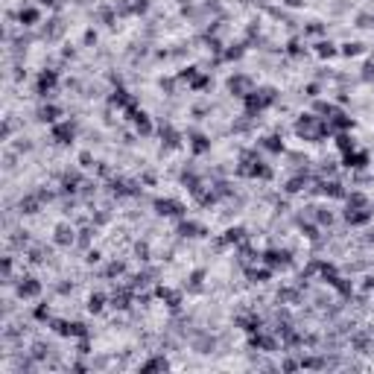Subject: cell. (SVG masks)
Listing matches in <instances>:
<instances>
[{
    "label": "cell",
    "mask_w": 374,
    "mask_h": 374,
    "mask_svg": "<svg viewBox=\"0 0 374 374\" xmlns=\"http://www.w3.org/2000/svg\"><path fill=\"white\" fill-rule=\"evenodd\" d=\"M275 99H278V91H275V88H254V91L243 99V102H246V114H249V117H257V114L266 111Z\"/></svg>",
    "instance_id": "6da1fadb"
},
{
    "label": "cell",
    "mask_w": 374,
    "mask_h": 374,
    "mask_svg": "<svg viewBox=\"0 0 374 374\" xmlns=\"http://www.w3.org/2000/svg\"><path fill=\"white\" fill-rule=\"evenodd\" d=\"M59 336H70V339H79V336H91L88 325L85 322H70V319H50L47 322Z\"/></svg>",
    "instance_id": "7a4b0ae2"
},
{
    "label": "cell",
    "mask_w": 374,
    "mask_h": 374,
    "mask_svg": "<svg viewBox=\"0 0 374 374\" xmlns=\"http://www.w3.org/2000/svg\"><path fill=\"white\" fill-rule=\"evenodd\" d=\"M260 260L272 269V272H278V269H289L292 266V251L289 249H266L260 254Z\"/></svg>",
    "instance_id": "3957f363"
},
{
    "label": "cell",
    "mask_w": 374,
    "mask_h": 374,
    "mask_svg": "<svg viewBox=\"0 0 374 374\" xmlns=\"http://www.w3.org/2000/svg\"><path fill=\"white\" fill-rule=\"evenodd\" d=\"M50 138L59 146H70L76 140V120H59V123H53L50 126Z\"/></svg>",
    "instance_id": "277c9868"
},
{
    "label": "cell",
    "mask_w": 374,
    "mask_h": 374,
    "mask_svg": "<svg viewBox=\"0 0 374 374\" xmlns=\"http://www.w3.org/2000/svg\"><path fill=\"white\" fill-rule=\"evenodd\" d=\"M56 82H59V70H41L38 73V82H35V94L41 96V99H50L53 91H56Z\"/></svg>",
    "instance_id": "5b68a950"
},
{
    "label": "cell",
    "mask_w": 374,
    "mask_h": 374,
    "mask_svg": "<svg viewBox=\"0 0 374 374\" xmlns=\"http://www.w3.org/2000/svg\"><path fill=\"white\" fill-rule=\"evenodd\" d=\"M152 208H155L158 217H179V219L185 217V205L176 202V199H155Z\"/></svg>",
    "instance_id": "8992f818"
},
{
    "label": "cell",
    "mask_w": 374,
    "mask_h": 374,
    "mask_svg": "<svg viewBox=\"0 0 374 374\" xmlns=\"http://www.w3.org/2000/svg\"><path fill=\"white\" fill-rule=\"evenodd\" d=\"M190 348L196 351V354H214V348H217V339L208 333V330H196L193 336H190Z\"/></svg>",
    "instance_id": "52a82bcc"
},
{
    "label": "cell",
    "mask_w": 374,
    "mask_h": 374,
    "mask_svg": "<svg viewBox=\"0 0 374 374\" xmlns=\"http://www.w3.org/2000/svg\"><path fill=\"white\" fill-rule=\"evenodd\" d=\"M228 91L234 94V96H240V99H246V96L254 91V82H251V76L237 73V76H231V79H228Z\"/></svg>",
    "instance_id": "ba28073f"
},
{
    "label": "cell",
    "mask_w": 374,
    "mask_h": 374,
    "mask_svg": "<svg viewBox=\"0 0 374 374\" xmlns=\"http://www.w3.org/2000/svg\"><path fill=\"white\" fill-rule=\"evenodd\" d=\"M15 292H18V298H38L41 295V280L27 275V278H21L15 283Z\"/></svg>",
    "instance_id": "9c48e42d"
},
{
    "label": "cell",
    "mask_w": 374,
    "mask_h": 374,
    "mask_svg": "<svg viewBox=\"0 0 374 374\" xmlns=\"http://www.w3.org/2000/svg\"><path fill=\"white\" fill-rule=\"evenodd\" d=\"M53 243H56V246H62V249L76 246V228H73V225H67V222H59V225H56V231H53Z\"/></svg>",
    "instance_id": "30bf717a"
},
{
    "label": "cell",
    "mask_w": 374,
    "mask_h": 374,
    "mask_svg": "<svg viewBox=\"0 0 374 374\" xmlns=\"http://www.w3.org/2000/svg\"><path fill=\"white\" fill-rule=\"evenodd\" d=\"M187 143H190V152L193 155H205V152H211V138L208 135H202V132H187Z\"/></svg>",
    "instance_id": "8fae6325"
},
{
    "label": "cell",
    "mask_w": 374,
    "mask_h": 374,
    "mask_svg": "<svg viewBox=\"0 0 374 374\" xmlns=\"http://www.w3.org/2000/svg\"><path fill=\"white\" fill-rule=\"evenodd\" d=\"M35 117L41 120V123H59L62 120V105H56V102H44V105H38V111H35Z\"/></svg>",
    "instance_id": "7c38bea8"
},
{
    "label": "cell",
    "mask_w": 374,
    "mask_h": 374,
    "mask_svg": "<svg viewBox=\"0 0 374 374\" xmlns=\"http://www.w3.org/2000/svg\"><path fill=\"white\" fill-rule=\"evenodd\" d=\"M251 348H257V351H266V354H275L278 351V339L275 336H266L263 330H257V333H251Z\"/></svg>",
    "instance_id": "4fadbf2b"
},
{
    "label": "cell",
    "mask_w": 374,
    "mask_h": 374,
    "mask_svg": "<svg viewBox=\"0 0 374 374\" xmlns=\"http://www.w3.org/2000/svg\"><path fill=\"white\" fill-rule=\"evenodd\" d=\"M18 24H21V27H35V24H41V9H38V6H24V9L18 12Z\"/></svg>",
    "instance_id": "5bb4252c"
},
{
    "label": "cell",
    "mask_w": 374,
    "mask_h": 374,
    "mask_svg": "<svg viewBox=\"0 0 374 374\" xmlns=\"http://www.w3.org/2000/svg\"><path fill=\"white\" fill-rule=\"evenodd\" d=\"M179 234L182 237H205L208 231H205V225H199V222H193V219H179Z\"/></svg>",
    "instance_id": "9a60e30c"
},
{
    "label": "cell",
    "mask_w": 374,
    "mask_h": 374,
    "mask_svg": "<svg viewBox=\"0 0 374 374\" xmlns=\"http://www.w3.org/2000/svg\"><path fill=\"white\" fill-rule=\"evenodd\" d=\"M372 219V208H348L345 211V222L348 225H366Z\"/></svg>",
    "instance_id": "2e32d148"
},
{
    "label": "cell",
    "mask_w": 374,
    "mask_h": 374,
    "mask_svg": "<svg viewBox=\"0 0 374 374\" xmlns=\"http://www.w3.org/2000/svg\"><path fill=\"white\" fill-rule=\"evenodd\" d=\"M161 138H164V152H170V149H179V146H182V135H179V132H176L170 123L161 129Z\"/></svg>",
    "instance_id": "e0dca14e"
},
{
    "label": "cell",
    "mask_w": 374,
    "mask_h": 374,
    "mask_svg": "<svg viewBox=\"0 0 374 374\" xmlns=\"http://www.w3.org/2000/svg\"><path fill=\"white\" fill-rule=\"evenodd\" d=\"M316 190H319L322 196H330V199H345V196H348V193H345V187L339 185V182H319Z\"/></svg>",
    "instance_id": "ac0fdd59"
},
{
    "label": "cell",
    "mask_w": 374,
    "mask_h": 374,
    "mask_svg": "<svg viewBox=\"0 0 374 374\" xmlns=\"http://www.w3.org/2000/svg\"><path fill=\"white\" fill-rule=\"evenodd\" d=\"M155 295L167 304V307H173V310H179V304H182V292H176V289H170V286H158Z\"/></svg>",
    "instance_id": "d6986e66"
},
{
    "label": "cell",
    "mask_w": 374,
    "mask_h": 374,
    "mask_svg": "<svg viewBox=\"0 0 374 374\" xmlns=\"http://www.w3.org/2000/svg\"><path fill=\"white\" fill-rule=\"evenodd\" d=\"M62 35H64V21L56 15V18L47 21V27H44V38H47V41H59Z\"/></svg>",
    "instance_id": "ffe728a7"
},
{
    "label": "cell",
    "mask_w": 374,
    "mask_h": 374,
    "mask_svg": "<svg viewBox=\"0 0 374 374\" xmlns=\"http://www.w3.org/2000/svg\"><path fill=\"white\" fill-rule=\"evenodd\" d=\"M96 21H99V24H105V27H114V24H117V6L102 3V6L96 9Z\"/></svg>",
    "instance_id": "44dd1931"
},
{
    "label": "cell",
    "mask_w": 374,
    "mask_h": 374,
    "mask_svg": "<svg viewBox=\"0 0 374 374\" xmlns=\"http://www.w3.org/2000/svg\"><path fill=\"white\" fill-rule=\"evenodd\" d=\"M260 149H266V152H272V155H280V152H283V138H280V135H266V138H260Z\"/></svg>",
    "instance_id": "7402d4cb"
},
{
    "label": "cell",
    "mask_w": 374,
    "mask_h": 374,
    "mask_svg": "<svg viewBox=\"0 0 374 374\" xmlns=\"http://www.w3.org/2000/svg\"><path fill=\"white\" fill-rule=\"evenodd\" d=\"M41 205H44V199H41L38 193H30V196H24V199H21V205H18V208H21V214H38V211H41Z\"/></svg>",
    "instance_id": "603a6c76"
},
{
    "label": "cell",
    "mask_w": 374,
    "mask_h": 374,
    "mask_svg": "<svg viewBox=\"0 0 374 374\" xmlns=\"http://www.w3.org/2000/svg\"><path fill=\"white\" fill-rule=\"evenodd\" d=\"M342 161H345V167H348V170H360V167H366V164H369V152H357V149H354V152H348Z\"/></svg>",
    "instance_id": "cb8c5ba5"
},
{
    "label": "cell",
    "mask_w": 374,
    "mask_h": 374,
    "mask_svg": "<svg viewBox=\"0 0 374 374\" xmlns=\"http://www.w3.org/2000/svg\"><path fill=\"white\" fill-rule=\"evenodd\" d=\"M205 275H208L205 269H193V272H190V278H187V289H190V292H202Z\"/></svg>",
    "instance_id": "d4e9b609"
},
{
    "label": "cell",
    "mask_w": 374,
    "mask_h": 374,
    "mask_svg": "<svg viewBox=\"0 0 374 374\" xmlns=\"http://www.w3.org/2000/svg\"><path fill=\"white\" fill-rule=\"evenodd\" d=\"M336 146H339V152L348 155V152H354L357 149V143H354V138L348 135V132H336Z\"/></svg>",
    "instance_id": "484cf974"
},
{
    "label": "cell",
    "mask_w": 374,
    "mask_h": 374,
    "mask_svg": "<svg viewBox=\"0 0 374 374\" xmlns=\"http://www.w3.org/2000/svg\"><path fill=\"white\" fill-rule=\"evenodd\" d=\"M336 53H339V47L333 41H319L316 44V56H322V59H333Z\"/></svg>",
    "instance_id": "4316f807"
},
{
    "label": "cell",
    "mask_w": 374,
    "mask_h": 374,
    "mask_svg": "<svg viewBox=\"0 0 374 374\" xmlns=\"http://www.w3.org/2000/svg\"><path fill=\"white\" fill-rule=\"evenodd\" d=\"M304 187H307V173H298V176H292V179L286 182L283 190H286V193H301Z\"/></svg>",
    "instance_id": "83f0119b"
},
{
    "label": "cell",
    "mask_w": 374,
    "mask_h": 374,
    "mask_svg": "<svg viewBox=\"0 0 374 374\" xmlns=\"http://www.w3.org/2000/svg\"><path fill=\"white\" fill-rule=\"evenodd\" d=\"M246 44H249V41H240V44H231L228 50H222V59H225V62H234V59H240V56L246 53Z\"/></svg>",
    "instance_id": "f1b7e54d"
},
{
    "label": "cell",
    "mask_w": 374,
    "mask_h": 374,
    "mask_svg": "<svg viewBox=\"0 0 374 374\" xmlns=\"http://www.w3.org/2000/svg\"><path fill=\"white\" fill-rule=\"evenodd\" d=\"M345 199H348V208H372V202H369L366 193H357V190H354V193H348Z\"/></svg>",
    "instance_id": "f546056e"
},
{
    "label": "cell",
    "mask_w": 374,
    "mask_h": 374,
    "mask_svg": "<svg viewBox=\"0 0 374 374\" xmlns=\"http://www.w3.org/2000/svg\"><path fill=\"white\" fill-rule=\"evenodd\" d=\"M243 237H246V228H240V225H237V228H228V231H225V237H222V243H219V246H231V243H240V240H243Z\"/></svg>",
    "instance_id": "4dcf8cb0"
},
{
    "label": "cell",
    "mask_w": 374,
    "mask_h": 374,
    "mask_svg": "<svg viewBox=\"0 0 374 374\" xmlns=\"http://www.w3.org/2000/svg\"><path fill=\"white\" fill-rule=\"evenodd\" d=\"M339 53H342V56H348V59H354V56H363V53H366V47H363L360 41H345Z\"/></svg>",
    "instance_id": "1f68e13d"
},
{
    "label": "cell",
    "mask_w": 374,
    "mask_h": 374,
    "mask_svg": "<svg viewBox=\"0 0 374 374\" xmlns=\"http://www.w3.org/2000/svg\"><path fill=\"white\" fill-rule=\"evenodd\" d=\"M155 369H170V363H167V357H152V360H146V363H140V372H155Z\"/></svg>",
    "instance_id": "d6a6232c"
},
{
    "label": "cell",
    "mask_w": 374,
    "mask_h": 374,
    "mask_svg": "<svg viewBox=\"0 0 374 374\" xmlns=\"http://www.w3.org/2000/svg\"><path fill=\"white\" fill-rule=\"evenodd\" d=\"M53 354V348L47 342H32V357H35V363H41V360H47Z\"/></svg>",
    "instance_id": "836d02e7"
},
{
    "label": "cell",
    "mask_w": 374,
    "mask_h": 374,
    "mask_svg": "<svg viewBox=\"0 0 374 374\" xmlns=\"http://www.w3.org/2000/svg\"><path fill=\"white\" fill-rule=\"evenodd\" d=\"M102 307H105V295L102 292H94L91 298H88V313L96 316V313H102Z\"/></svg>",
    "instance_id": "e575fe53"
},
{
    "label": "cell",
    "mask_w": 374,
    "mask_h": 374,
    "mask_svg": "<svg viewBox=\"0 0 374 374\" xmlns=\"http://www.w3.org/2000/svg\"><path fill=\"white\" fill-rule=\"evenodd\" d=\"M129 301H132V292H114V295H111V307H117V310H126V307H129Z\"/></svg>",
    "instance_id": "d590c367"
},
{
    "label": "cell",
    "mask_w": 374,
    "mask_h": 374,
    "mask_svg": "<svg viewBox=\"0 0 374 374\" xmlns=\"http://www.w3.org/2000/svg\"><path fill=\"white\" fill-rule=\"evenodd\" d=\"M272 278V269L266 266V269H249V280H254V283H263V280Z\"/></svg>",
    "instance_id": "8d00e7d4"
},
{
    "label": "cell",
    "mask_w": 374,
    "mask_h": 374,
    "mask_svg": "<svg viewBox=\"0 0 374 374\" xmlns=\"http://www.w3.org/2000/svg\"><path fill=\"white\" fill-rule=\"evenodd\" d=\"M123 272H126L123 260H111V263H108V269H105V275H108V278H117V275H123Z\"/></svg>",
    "instance_id": "74e56055"
},
{
    "label": "cell",
    "mask_w": 374,
    "mask_h": 374,
    "mask_svg": "<svg viewBox=\"0 0 374 374\" xmlns=\"http://www.w3.org/2000/svg\"><path fill=\"white\" fill-rule=\"evenodd\" d=\"M50 257V251L44 249V246H35V249H30V260L32 263H44Z\"/></svg>",
    "instance_id": "f35d334b"
},
{
    "label": "cell",
    "mask_w": 374,
    "mask_h": 374,
    "mask_svg": "<svg viewBox=\"0 0 374 374\" xmlns=\"http://www.w3.org/2000/svg\"><path fill=\"white\" fill-rule=\"evenodd\" d=\"M354 24H357V27H363V30H369V27H374V15H372V12H360V15L354 18Z\"/></svg>",
    "instance_id": "ab89813d"
},
{
    "label": "cell",
    "mask_w": 374,
    "mask_h": 374,
    "mask_svg": "<svg viewBox=\"0 0 374 374\" xmlns=\"http://www.w3.org/2000/svg\"><path fill=\"white\" fill-rule=\"evenodd\" d=\"M286 53H289V56H304V53H307V47H301V41H295V38H292V41L286 44Z\"/></svg>",
    "instance_id": "60d3db41"
},
{
    "label": "cell",
    "mask_w": 374,
    "mask_h": 374,
    "mask_svg": "<svg viewBox=\"0 0 374 374\" xmlns=\"http://www.w3.org/2000/svg\"><path fill=\"white\" fill-rule=\"evenodd\" d=\"M149 12V0H132V15H146Z\"/></svg>",
    "instance_id": "b9f144b4"
},
{
    "label": "cell",
    "mask_w": 374,
    "mask_h": 374,
    "mask_svg": "<svg viewBox=\"0 0 374 374\" xmlns=\"http://www.w3.org/2000/svg\"><path fill=\"white\" fill-rule=\"evenodd\" d=\"M32 316H35L38 322H50V319H53V316H50V307H47V304H38V307H35V313H32Z\"/></svg>",
    "instance_id": "7bdbcfd3"
},
{
    "label": "cell",
    "mask_w": 374,
    "mask_h": 374,
    "mask_svg": "<svg viewBox=\"0 0 374 374\" xmlns=\"http://www.w3.org/2000/svg\"><path fill=\"white\" fill-rule=\"evenodd\" d=\"M322 32H325V24L322 21H313V24L304 27V35H322Z\"/></svg>",
    "instance_id": "ee69618b"
},
{
    "label": "cell",
    "mask_w": 374,
    "mask_h": 374,
    "mask_svg": "<svg viewBox=\"0 0 374 374\" xmlns=\"http://www.w3.org/2000/svg\"><path fill=\"white\" fill-rule=\"evenodd\" d=\"M76 348H79V354H82V357H85V354H91V336H79V345H76Z\"/></svg>",
    "instance_id": "f6af8a7d"
},
{
    "label": "cell",
    "mask_w": 374,
    "mask_h": 374,
    "mask_svg": "<svg viewBox=\"0 0 374 374\" xmlns=\"http://www.w3.org/2000/svg\"><path fill=\"white\" fill-rule=\"evenodd\" d=\"M30 149H32V143L27 140V138H21V140L15 143V152H18V155H24V152H30Z\"/></svg>",
    "instance_id": "bcb514c9"
},
{
    "label": "cell",
    "mask_w": 374,
    "mask_h": 374,
    "mask_svg": "<svg viewBox=\"0 0 374 374\" xmlns=\"http://www.w3.org/2000/svg\"><path fill=\"white\" fill-rule=\"evenodd\" d=\"M319 91H322V85H319V82H310V85L304 88V94H307L310 99H319Z\"/></svg>",
    "instance_id": "7dc6e473"
},
{
    "label": "cell",
    "mask_w": 374,
    "mask_h": 374,
    "mask_svg": "<svg viewBox=\"0 0 374 374\" xmlns=\"http://www.w3.org/2000/svg\"><path fill=\"white\" fill-rule=\"evenodd\" d=\"M12 129H15V126H12V120H9V117H6V120H3V132H0V140H9Z\"/></svg>",
    "instance_id": "c3c4849f"
},
{
    "label": "cell",
    "mask_w": 374,
    "mask_h": 374,
    "mask_svg": "<svg viewBox=\"0 0 374 374\" xmlns=\"http://www.w3.org/2000/svg\"><path fill=\"white\" fill-rule=\"evenodd\" d=\"M372 79H374V62H369L363 67V82H372Z\"/></svg>",
    "instance_id": "681fc988"
},
{
    "label": "cell",
    "mask_w": 374,
    "mask_h": 374,
    "mask_svg": "<svg viewBox=\"0 0 374 374\" xmlns=\"http://www.w3.org/2000/svg\"><path fill=\"white\" fill-rule=\"evenodd\" d=\"M79 167H94V155L91 152H79Z\"/></svg>",
    "instance_id": "f907efd6"
},
{
    "label": "cell",
    "mask_w": 374,
    "mask_h": 374,
    "mask_svg": "<svg viewBox=\"0 0 374 374\" xmlns=\"http://www.w3.org/2000/svg\"><path fill=\"white\" fill-rule=\"evenodd\" d=\"M85 260H88V263H91V266H94V263H99V260H102V254H99V251H96V249H91V251H88V254H85Z\"/></svg>",
    "instance_id": "816d5d0a"
},
{
    "label": "cell",
    "mask_w": 374,
    "mask_h": 374,
    "mask_svg": "<svg viewBox=\"0 0 374 374\" xmlns=\"http://www.w3.org/2000/svg\"><path fill=\"white\" fill-rule=\"evenodd\" d=\"M135 251H138V257H140V260H146V254H149V246H146V243H138V246H135Z\"/></svg>",
    "instance_id": "f5cc1de1"
},
{
    "label": "cell",
    "mask_w": 374,
    "mask_h": 374,
    "mask_svg": "<svg viewBox=\"0 0 374 374\" xmlns=\"http://www.w3.org/2000/svg\"><path fill=\"white\" fill-rule=\"evenodd\" d=\"M280 3H283L286 9H301V6H304V0H280Z\"/></svg>",
    "instance_id": "db71d44e"
},
{
    "label": "cell",
    "mask_w": 374,
    "mask_h": 374,
    "mask_svg": "<svg viewBox=\"0 0 374 374\" xmlns=\"http://www.w3.org/2000/svg\"><path fill=\"white\" fill-rule=\"evenodd\" d=\"M82 41H85V47H91V44H96V32H94V30H88V32H85V38H82Z\"/></svg>",
    "instance_id": "11a10c76"
},
{
    "label": "cell",
    "mask_w": 374,
    "mask_h": 374,
    "mask_svg": "<svg viewBox=\"0 0 374 374\" xmlns=\"http://www.w3.org/2000/svg\"><path fill=\"white\" fill-rule=\"evenodd\" d=\"M161 88H167V91L173 94L176 91V82H173V79H161Z\"/></svg>",
    "instance_id": "9f6ffc18"
},
{
    "label": "cell",
    "mask_w": 374,
    "mask_h": 374,
    "mask_svg": "<svg viewBox=\"0 0 374 374\" xmlns=\"http://www.w3.org/2000/svg\"><path fill=\"white\" fill-rule=\"evenodd\" d=\"M62 56H64V59H73V56H76V50H73V47H64Z\"/></svg>",
    "instance_id": "6f0895ef"
},
{
    "label": "cell",
    "mask_w": 374,
    "mask_h": 374,
    "mask_svg": "<svg viewBox=\"0 0 374 374\" xmlns=\"http://www.w3.org/2000/svg\"><path fill=\"white\" fill-rule=\"evenodd\" d=\"M366 289H369V292H374V278H369V280H366Z\"/></svg>",
    "instance_id": "680465c9"
},
{
    "label": "cell",
    "mask_w": 374,
    "mask_h": 374,
    "mask_svg": "<svg viewBox=\"0 0 374 374\" xmlns=\"http://www.w3.org/2000/svg\"><path fill=\"white\" fill-rule=\"evenodd\" d=\"M41 6H56V0H38Z\"/></svg>",
    "instance_id": "91938a15"
},
{
    "label": "cell",
    "mask_w": 374,
    "mask_h": 374,
    "mask_svg": "<svg viewBox=\"0 0 374 374\" xmlns=\"http://www.w3.org/2000/svg\"><path fill=\"white\" fill-rule=\"evenodd\" d=\"M366 240H369V243L374 246V231H369V237H366Z\"/></svg>",
    "instance_id": "94428289"
}]
</instances>
